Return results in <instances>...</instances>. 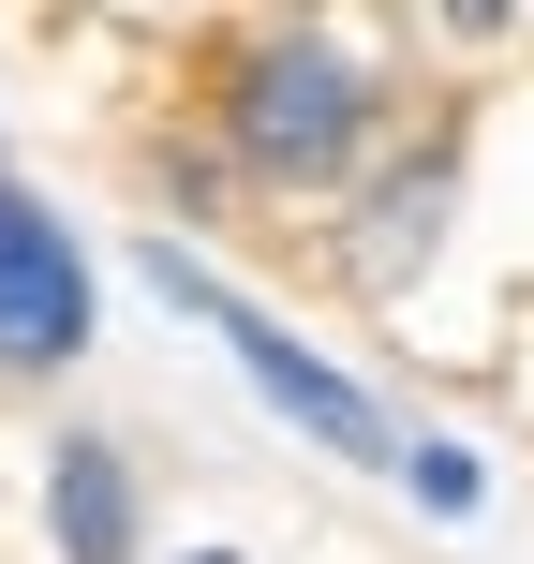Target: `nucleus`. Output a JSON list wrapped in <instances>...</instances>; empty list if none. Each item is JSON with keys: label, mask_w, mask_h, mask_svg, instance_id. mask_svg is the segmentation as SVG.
Here are the masks:
<instances>
[{"label": "nucleus", "mask_w": 534, "mask_h": 564, "mask_svg": "<svg viewBox=\"0 0 534 564\" xmlns=\"http://www.w3.org/2000/svg\"><path fill=\"white\" fill-rule=\"evenodd\" d=\"M149 282H164L178 312H208V341H224V357L253 371V387H268V401H282V416H297V431H312V446H327V460H401L386 401H371L357 371H327V357H312L297 327H282V312H253V297H238V282H208L194 253H149Z\"/></svg>", "instance_id": "nucleus-1"}, {"label": "nucleus", "mask_w": 534, "mask_h": 564, "mask_svg": "<svg viewBox=\"0 0 534 564\" xmlns=\"http://www.w3.org/2000/svg\"><path fill=\"white\" fill-rule=\"evenodd\" d=\"M224 134H238V164H253V178H341V164H357V134H371V75L327 45V30H282V45L238 59Z\"/></svg>", "instance_id": "nucleus-2"}, {"label": "nucleus", "mask_w": 534, "mask_h": 564, "mask_svg": "<svg viewBox=\"0 0 534 564\" xmlns=\"http://www.w3.org/2000/svg\"><path fill=\"white\" fill-rule=\"evenodd\" d=\"M89 357V253L59 238V208L0 194V371Z\"/></svg>", "instance_id": "nucleus-3"}, {"label": "nucleus", "mask_w": 534, "mask_h": 564, "mask_svg": "<svg viewBox=\"0 0 534 564\" xmlns=\"http://www.w3.org/2000/svg\"><path fill=\"white\" fill-rule=\"evenodd\" d=\"M45 535L75 550V564H134V476H119V446H59L45 460Z\"/></svg>", "instance_id": "nucleus-4"}, {"label": "nucleus", "mask_w": 534, "mask_h": 564, "mask_svg": "<svg viewBox=\"0 0 534 564\" xmlns=\"http://www.w3.org/2000/svg\"><path fill=\"white\" fill-rule=\"evenodd\" d=\"M401 476H416V506H431V520H476V506H490L476 446H401Z\"/></svg>", "instance_id": "nucleus-5"}, {"label": "nucleus", "mask_w": 534, "mask_h": 564, "mask_svg": "<svg viewBox=\"0 0 534 564\" xmlns=\"http://www.w3.org/2000/svg\"><path fill=\"white\" fill-rule=\"evenodd\" d=\"M194 564H238V550H194Z\"/></svg>", "instance_id": "nucleus-6"}]
</instances>
